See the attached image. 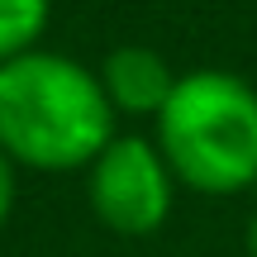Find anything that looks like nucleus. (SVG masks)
I'll return each mask as SVG.
<instances>
[{"instance_id":"2","label":"nucleus","mask_w":257,"mask_h":257,"mask_svg":"<svg viewBox=\"0 0 257 257\" xmlns=\"http://www.w3.org/2000/svg\"><path fill=\"white\" fill-rule=\"evenodd\" d=\"M157 153L200 195H233L257 181V91L243 76L200 67L176 76L157 114Z\"/></svg>"},{"instance_id":"1","label":"nucleus","mask_w":257,"mask_h":257,"mask_svg":"<svg viewBox=\"0 0 257 257\" xmlns=\"http://www.w3.org/2000/svg\"><path fill=\"white\" fill-rule=\"evenodd\" d=\"M114 105L91 67L67 53L0 62V153L34 172H81L114 138Z\"/></svg>"},{"instance_id":"4","label":"nucleus","mask_w":257,"mask_h":257,"mask_svg":"<svg viewBox=\"0 0 257 257\" xmlns=\"http://www.w3.org/2000/svg\"><path fill=\"white\" fill-rule=\"evenodd\" d=\"M95 76H100L105 100L114 105V114H134V119H157L176 91V76L167 67V57L153 53V48H138V43L114 48Z\"/></svg>"},{"instance_id":"6","label":"nucleus","mask_w":257,"mask_h":257,"mask_svg":"<svg viewBox=\"0 0 257 257\" xmlns=\"http://www.w3.org/2000/svg\"><path fill=\"white\" fill-rule=\"evenodd\" d=\"M10 210H15V162L0 153V229H5Z\"/></svg>"},{"instance_id":"5","label":"nucleus","mask_w":257,"mask_h":257,"mask_svg":"<svg viewBox=\"0 0 257 257\" xmlns=\"http://www.w3.org/2000/svg\"><path fill=\"white\" fill-rule=\"evenodd\" d=\"M53 0H0V62L34 53L48 29Z\"/></svg>"},{"instance_id":"3","label":"nucleus","mask_w":257,"mask_h":257,"mask_svg":"<svg viewBox=\"0 0 257 257\" xmlns=\"http://www.w3.org/2000/svg\"><path fill=\"white\" fill-rule=\"evenodd\" d=\"M176 176L153 138L114 134L105 153L86 167V200L95 219L119 238H148L167 224Z\"/></svg>"},{"instance_id":"7","label":"nucleus","mask_w":257,"mask_h":257,"mask_svg":"<svg viewBox=\"0 0 257 257\" xmlns=\"http://www.w3.org/2000/svg\"><path fill=\"white\" fill-rule=\"evenodd\" d=\"M248 257H257V214H252V224H248Z\"/></svg>"}]
</instances>
